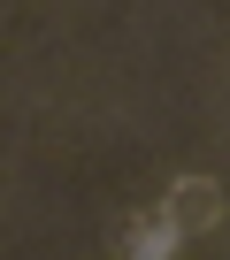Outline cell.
Listing matches in <instances>:
<instances>
[{"label": "cell", "mask_w": 230, "mask_h": 260, "mask_svg": "<svg viewBox=\"0 0 230 260\" xmlns=\"http://www.w3.org/2000/svg\"><path fill=\"white\" fill-rule=\"evenodd\" d=\"M222 214V199L207 191V184H177V222H192V230H207Z\"/></svg>", "instance_id": "6da1fadb"}, {"label": "cell", "mask_w": 230, "mask_h": 260, "mask_svg": "<svg viewBox=\"0 0 230 260\" xmlns=\"http://www.w3.org/2000/svg\"><path fill=\"white\" fill-rule=\"evenodd\" d=\"M131 252H177V222L161 214V222H146L138 237H131Z\"/></svg>", "instance_id": "7a4b0ae2"}]
</instances>
